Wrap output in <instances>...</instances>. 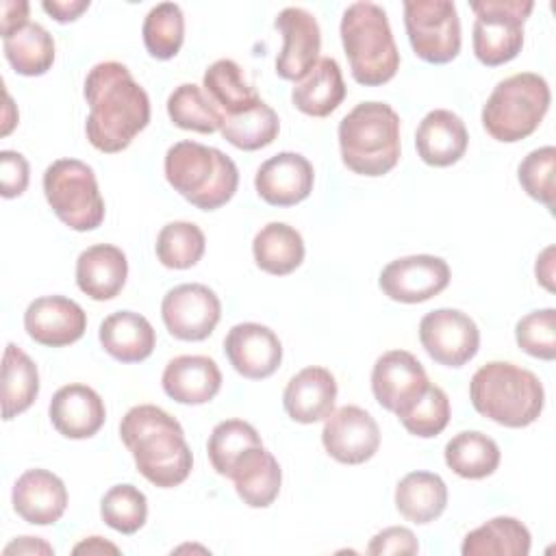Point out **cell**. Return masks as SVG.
I'll return each instance as SVG.
<instances>
[{
    "label": "cell",
    "mask_w": 556,
    "mask_h": 556,
    "mask_svg": "<svg viewBox=\"0 0 556 556\" xmlns=\"http://www.w3.org/2000/svg\"><path fill=\"white\" fill-rule=\"evenodd\" d=\"M469 400L482 417L506 428H526L543 413L545 391L530 369L491 361L471 376Z\"/></svg>",
    "instance_id": "3"
},
{
    "label": "cell",
    "mask_w": 556,
    "mask_h": 556,
    "mask_svg": "<svg viewBox=\"0 0 556 556\" xmlns=\"http://www.w3.org/2000/svg\"><path fill=\"white\" fill-rule=\"evenodd\" d=\"M143 46L159 61L174 59L185 41V15L178 4L161 2L152 7L143 20Z\"/></svg>",
    "instance_id": "39"
},
{
    "label": "cell",
    "mask_w": 556,
    "mask_h": 556,
    "mask_svg": "<svg viewBox=\"0 0 556 556\" xmlns=\"http://www.w3.org/2000/svg\"><path fill=\"white\" fill-rule=\"evenodd\" d=\"M167 115L182 130L195 132H215L222 128V111L213 104V100L202 91V87L193 83L178 85L167 98Z\"/></svg>",
    "instance_id": "37"
},
{
    "label": "cell",
    "mask_w": 556,
    "mask_h": 556,
    "mask_svg": "<svg viewBox=\"0 0 556 556\" xmlns=\"http://www.w3.org/2000/svg\"><path fill=\"white\" fill-rule=\"evenodd\" d=\"M321 443L337 463L361 465L378 452L380 428L365 408L345 404L324 419Z\"/></svg>",
    "instance_id": "14"
},
{
    "label": "cell",
    "mask_w": 556,
    "mask_h": 556,
    "mask_svg": "<svg viewBox=\"0 0 556 556\" xmlns=\"http://www.w3.org/2000/svg\"><path fill=\"white\" fill-rule=\"evenodd\" d=\"M48 415L54 430L65 439H89L104 426L106 408L98 391L74 382L52 395Z\"/></svg>",
    "instance_id": "21"
},
{
    "label": "cell",
    "mask_w": 556,
    "mask_h": 556,
    "mask_svg": "<svg viewBox=\"0 0 556 556\" xmlns=\"http://www.w3.org/2000/svg\"><path fill=\"white\" fill-rule=\"evenodd\" d=\"M74 554H104V552H111V554H119V547L117 545H113V543H109V541H104L102 536H89V539H85V541H80L78 545H74V549H72Z\"/></svg>",
    "instance_id": "51"
},
{
    "label": "cell",
    "mask_w": 556,
    "mask_h": 556,
    "mask_svg": "<svg viewBox=\"0 0 556 556\" xmlns=\"http://www.w3.org/2000/svg\"><path fill=\"white\" fill-rule=\"evenodd\" d=\"M343 165L361 176H384L400 161V115L387 102H361L339 122Z\"/></svg>",
    "instance_id": "4"
},
{
    "label": "cell",
    "mask_w": 556,
    "mask_h": 556,
    "mask_svg": "<svg viewBox=\"0 0 556 556\" xmlns=\"http://www.w3.org/2000/svg\"><path fill=\"white\" fill-rule=\"evenodd\" d=\"M469 135L465 122L447 111L434 109L424 115L415 132V148L419 159L432 167H450L467 152Z\"/></svg>",
    "instance_id": "23"
},
{
    "label": "cell",
    "mask_w": 556,
    "mask_h": 556,
    "mask_svg": "<svg viewBox=\"0 0 556 556\" xmlns=\"http://www.w3.org/2000/svg\"><path fill=\"white\" fill-rule=\"evenodd\" d=\"M337 380L326 367H304L285 387L282 406L298 424H315L334 410Z\"/></svg>",
    "instance_id": "24"
},
{
    "label": "cell",
    "mask_w": 556,
    "mask_h": 556,
    "mask_svg": "<svg viewBox=\"0 0 556 556\" xmlns=\"http://www.w3.org/2000/svg\"><path fill=\"white\" fill-rule=\"evenodd\" d=\"M256 445H263V441L252 424L243 419H226L219 421L208 434L206 452L213 469L219 476L228 478L239 458Z\"/></svg>",
    "instance_id": "38"
},
{
    "label": "cell",
    "mask_w": 556,
    "mask_h": 556,
    "mask_svg": "<svg viewBox=\"0 0 556 556\" xmlns=\"http://www.w3.org/2000/svg\"><path fill=\"white\" fill-rule=\"evenodd\" d=\"M30 167L24 154L15 150L0 152V193L2 198H17L26 191Z\"/></svg>",
    "instance_id": "45"
},
{
    "label": "cell",
    "mask_w": 556,
    "mask_h": 556,
    "mask_svg": "<svg viewBox=\"0 0 556 556\" xmlns=\"http://www.w3.org/2000/svg\"><path fill=\"white\" fill-rule=\"evenodd\" d=\"M428 384L430 380L424 365L406 350H389L374 363L371 391L384 410L400 415L428 389Z\"/></svg>",
    "instance_id": "15"
},
{
    "label": "cell",
    "mask_w": 556,
    "mask_h": 556,
    "mask_svg": "<svg viewBox=\"0 0 556 556\" xmlns=\"http://www.w3.org/2000/svg\"><path fill=\"white\" fill-rule=\"evenodd\" d=\"M282 50L276 56V74L282 80H302L319 61L321 33L315 15L302 7H287L276 15Z\"/></svg>",
    "instance_id": "16"
},
{
    "label": "cell",
    "mask_w": 556,
    "mask_h": 556,
    "mask_svg": "<svg viewBox=\"0 0 556 556\" xmlns=\"http://www.w3.org/2000/svg\"><path fill=\"white\" fill-rule=\"evenodd\" d=\"M30 4L24 0H4L2 2V37L15 33L28 24Z\"/></svg>",
    "instance_id": "48"
},
{
    "label": "cell",
    "mask_w": 556,
    "mask_h": 556,
    "mask_svg": "<svg viewBox=\"0 0 556 556\" xmlns=\"http://www.w3.org/2000/svg\"><path fill=\"white\" fill-rule=\"evenodd\" d=\"M341 43L352 78L365 87L389 83L400 67V52L387 11L376 2H354L341 17Z\"/></svg>",
    "instance_id": "6"
},
{
    "label": "cell",
    "mask_w": 556,
    "mask_h": 556,
    "mask_svg": "<svg viewBox=\"0 0 556 556\" xmlns=\"http://www.w3.org/2000/svg\"><path fill=\"white\" fill-rule=\"evenodd\" d=\"M122 443L132 454L137 471L161 489L182 484L193 467L182 426L154 404L132 406L119 424Z\"/></svg>",
    "instance_id": "2"
},
{
    "label": "cell",
    "mask_w": 556,
    "mask_h": 556,
    "mask_svg": "<svg viewBox=\"0 0 556 556\" xmlns=\"http://www.w3.org/2000/svg\"><path fill=\"white\" fill-rule=\"evenodd\" d=\"M224 354L239 376L263 380L280 367L282 343L271 328L256 321H243L228 330Z\"/></svg>",
    "instance_id": "17"
},
{
    "label": "cell",
    "mask_w": 556,
    "mask_h": 556,
    "mask_svg": "<svg viewBox=\"0 0 556 556\" xmlns=\"http://www.w3.org/2000/svg\"><path fill=\"white\" fill-rule=\"evenodd\" d=\"M39 395L35 361L15 343H7L2 358V417L9 421L33 406Z\"/></svg>",
    "instance_id": "32"
},
{
    "label": "cell",
    "mask_w": 556,
    "mask_h": 556,
    "mask_svg": "<svg viewBox=\"0 0 556 556\" xmlns=\"http://www.w3.org/2000/svg\"><path fill=\"white\" fill-rule=\"evenodd\" d=\"M252 254L258 269L271 276H287L304 261V239L293 226L269 222L254 235Z\"/></svg>",
    "instance_id": "30"
},
{
    "label": "cell",
    "mask_w": 556,
    "mask_h": 556,
    "mask_svg": "<svg viewBox=\"0 0 556 556\" xmlns=\"http://www.w3.org/2000/svg\"><path fill=\"white\" fill-rule=\"evenodd\" d=\"M404 26L413 52L432 65L450 63L460 52V20L450 0H406Z\"/></svg>",
    "instance_id": "10"
},
{
    "label": "cell",
    "mask_w": 556,
    "mask_h": 556,
    "mask_svg": "<svg viewBox=\"0 0 556 556\" xmlns=\"http://www.w3.org/2000/svg\"><path fill=\"white\" fill-rule=\"evenodd\" d=\"M161 317L174 339L204 341L219 324L222 302L206 285L185 282L163 295Z\"/></svg>",
    "instance_id": "11"
},
{
    "label": "cell",
    "mask_w": 556,
    "mask_h": 556,
    "mask_svg": "<svg viewBox=\"0 0 556 556\" xmlns=\"http://www.w3.org/2000/svg\"><path fill=\"white\" fill-rule=\"evenodd\" d=\"M43 193L52 213L72 230H96L104 222V200L93 169L78 159H56L43 172Z\"/></svg>",
    "instance_id": "8"
},
{
    "label": "cell",
    "mask_w": 556,
    "mask_h": 556,
    "mask_svg": "<svg viewBox=\"0 0 556 556\" xmlns=\"http://www.w3.org/2000/svg\"><path fill=\"white\" fill-rule=\"evenodd\" d=\"M445 465L460 478L482 480L500 467L497 443L478 430H463L454 434L443 450Z\"/></svg>",
    "instance_id": "33"
},
{
    "label": "cell",
    "mask_w": 556,
    "mask_h": 556,
    "mask_svg": "<svg viewBox=\"0 0 556 556\" xmlns=\"http://www.w3.org/2000/svg\"><path fill=\"white\" fill-rule=\"evenodd\" d=\"M219 132L230 146L245 152H254L274 143V139L280 132V119L276 111L261 100L243 113L224 115Z\"/></svg>",
    "instance_id": "36"
},
{
    "label": "cell",
    "mask_w": 556,
    "mask_h": 556,
    "mask_svg": "<svg viewBox=\"0 0 556 556\" xmlns=\"http://www.w3.org/2000/svg\"><path fill=\"white\" fill-rule=\"evenodd\" d=\"M202 87L222 115H237L261 102L258 93L245 83L241 67L232 59H217L208 65Z\"/></svg>",
    "instance_id": "35"
},
{
    "label": "cell",
    "mask_w": 556,
    "mask_h": 556,
    "mask_svg": "<svg viewBox=\"0 0 556 556\" xmlns=\"http://www.w3.org/2000/svg\"><path fill=\"white\" fill-rule=\"evenodd\" d=\"M345 98V83L334 59H319L311 72L295 83L291 102L298 111L311 117H328Z\"/></svg>",
    "instance_id": "28"
},
{
    "label": "cell",
    "mask_w": 556,
    "mask_h": 556,
    "mask_svg": "<svg viewBox=\"0 0 556 556\" xmlns=\"http://www.w3.org/2000/svg\"><path fill=\"white\" fill-rule=\"evenodd\" d=\"M161 384L174 402L200 406L219 393L222 371L211 356L182 354L165 365Z\"/></svg>",
    "instance_id": "22"
},
{
    "label": "cell",
    "mask_w": 556,
    "mask_h": 556,
    "mask_svg": "<svg viewBox=\"0 0 556 556\" xmlns=\"http://www.w3.org/2000/svg\"><path fill=\"white\" fill-rule=\"evenodd\" d=\"M419 552V543L413 534V530L404 528V526H391L380 530L378 534L371 536L369 545H367V554L369 556H387V554H417Z\"/></svg>",
    "instance_id": "46"
},
{
    "label": "cell",
    "mask_w": 556,
    "mask_h": 556,
    "mask_svg": "<svg viewBox=\"0 0 556 556\" xmlns=\"http://www.w3.org/2000/svg\"><path fill=\"white\" fill-rule=\"evenodd\" d=\"M206 248L200 226L193 222H169L156 235V258L167 269L193 267Z\"/></svg>",
    "instance_id": "40"
},
{
    "label": "cell",
    "mask_w": 556,
    "mask_h": 556,
    "mask_svg": "<svg viewBox=\"0 0 556 556\" xmlns=\"http://www.w3.org/2000/svg\"><path fill=\"white\" fill-rule=\"evenodd\" d=\"M378 285L393 302L419 304L450 285V265L432 254L402 256L382 267Z\"/></svg>",
    "instance_id": "13"
},
{
    "label": "cell",
    "mask_w": 556,
    "mask_h": 556,
    "mask_svg": "<svg viewBox=\"0 0 556 556\" xmlns=\"http://www.w3.org/2000/svg\"><path fill=\"white\" fill-rule=\"evenodd\" d=\"M476 13L471 46L476 59L486 67L513 61L523 48V22L530 17V0H476L469 2Z\"/></svg>",
    "instance_id": "9"
},
{
    "label": "cell",
    "mask_w": 556,
    "mask_h": 556,
    "mask_svg": "<svg viewBox=\"0 0 556 556\" xmlns=\"http://www.w3.org/2000/svg\"><path fill=\"white\" fill-rule=\"evenodd\" d=\"M11 502L26 523L52 526L67 508V489L56 473L35 467L15 480Z\"/></svg>",
    "instance_id": "20"
},
{
    "label": "cell",
    "mask_w": 556,
    "mask_h": 556,
    "mask_svg": "<svg viewBox=\"0 0 556 556\" xmlns=\"http://www.w3.org/2000/svg\"><path fill=\"white\" fill-rule=\"evenodd\" d=\"M2 50L9 65L22 76H41L54 63V39L37 22L2 37Z\"/></svg>",
    "instance_id": "34"
},
{
    "label": "cell",
    "mask_w": 556,
    "mask_h": 556,
    "mask_svg": "<svg viewBox=\"0 0 556 556\" xmlns=\"http://www.w3.org/2000/svg\"><path fill=\"white\" fill-rule=\"evenodd\" d=\"M419 341L434 363L463 367L478 354L480 330L467 313L458 308H437L421 317Z\"/></svg>",
    "instance_id": "12"
},
{
    "label": "cell",
    "mask_w": 556,
    "mask_h": 556,
    "mask_svg": "<svg viewBox=\"0 0 556 556\" xmlns=\"http://www.w3.org/2000/svg\"><path fill=\"white\" fill-rule=\"evenodd\" d=\"M517 345L541 361L556 358V311L552 306L523 315L515 326Z\"/></svg>",
    "instance_id": "44"
},
{
    "label": "cell",
    "mask_w": 556,
    "mask_h": 556,
    "mask_svg": "<svg viewBox=\"0 0 556 556\" xmlns=\"http://www.w3.org/2000/svg\"><path fill=\"white\" fill-rule=\"evenodd\" d=\"M228 478L235 482L237 495L250 508H267L274 504L282 484L280 465L274 454L265 450V445L248 450L232 467Z\"/></svg>",
    "instance_id": "27"
},
{
    "label": "cell",
    "mask_w": 556,
    "mask_h": 556,
    "mask_svg": "<svg viewBox=\"0 0 556 556\" xmlns=\"http://www.w3.org/2000/svg\"><path fill=\"white\" fill-rule=\"evenodd\" d=\"M397 419L415 437L432 439L441 434L450 421L447 393L430 382L428 389L406 410L397 415Z\"/></svg>",
    "instance_id": "42"
},
{
    "label": "cell",
    "mask_w": 556,
    "mask_h": 556,
    "mask_svg": "<svg viewBox=\"0 0 556 556\" xmlns=\"http://www.w3.org/2000/svg\"><path fill=\"white\" fill-rule=\"evenodd\" d=\"M89 143L106 154L122 152L150 122V98L119 61L96 63L85 78Z\"/></svg>",
    "instance_id": "1"
},
{
    "label": "cell",
    "mask_w": 556,
    "mask_h": 556,
    "mask_svg": "<svg viewBox=\"0 0 556 556\" xmlns=\"http://www.w3.org/2000/svg\"><path fill=\"white\" fill-rule=\"evenodd\" d=\"M100 515L115 532L135 534L148 519V500L143 491L132 484H115L104 493Z\"/></svg>",
    "instance_id": "41"
},
{
    "label": "cell",
    "mask_w": 556,
    "mask_h": 556,
    "mask_svg": "<svg viewBox=\"0 0 556 556\" xmlns=\"http://www.w3.org/2000/svg\"><path fill=\"white\" fill-rule=\"evenodd\" d=\"M165 178L200 211H215L230 202L239 187L235 161L217 148L198 141H178L165 152Z\"/></svg>",
    "instance_id": "5"
},
{
    "label": "cell",
    "mask_w": 556,
    "mask_h": 556,
    "mask_svg": "<svg viewBox=\"0 0 556 556\" xmlns=\"http://www.w3.org/2000/svg\"><path fill=\"white\" fill-rule=\"evenodd\" d=\"M4 554H54V549L39 536H20L4 547Z\"/></svg>",
    "instance_id": "49"
},
{
    "label": "cell",
    "mask_w": 556,
    "mask_h": 556,
    "mask_svg": "<svg viewBox=\"0 0 556 556\" xmlns=\"http://www.w3.org/2000/svg\"><path fill=\"white\" fill-rule=\"evenodd\" d=\"M447 506V486L439 473L410 471L395 486V508L413 523H430Z\"/></svg>",
    "instance_id": "29"
},
{
    "label": "cell",
    "mask_w": 556,
    "mask_h": 556,
    "mask_svg": "<svg viewBox=\"0 0 556 556\" xmlns=\"http://www.w3.org/2000/svg\"><path fill=\"white\" fill-rule=\"evenodd\" d=\"M24 328L35 343L63 348L85 334L87 315L78 302L65 295H41L26 306Z\"/></svg>",
    "instance_id": "18"
},
{
    "label": "cell",
    "mask_w": 556,
    "mask_h": 556,
    "mask_svg": "<svg viewBox=\"0 0 556 556\" xmlns=\"http://www.w3.org/2000/svg\"><path fill=\"white\" fill-rule=\"evenodd\" d=\"M128 278L126 254L111 243H96L83 250L76 258V285L78 289L96 300H113L119 295Z\"/></svg>",
    "instance_id": "25"
},
{
    "label": "cell",
    "mask_w": 556,
    "mask_h": 556,
    "mask_svg": "<svg viewBox=\"0 0 556 556\" xmlns=\"http://www.w3.org/2000/svg\"><path fill=\"white\" fill-rule=\"evenodd\" d=\"M554 172H556V148L543 146L523 156L519 163L517 176L523 191L532 198L545 204L549 211H554Z\"/></svg>",
    "instance_id": "43"
},
{
    "label": "cell",
    "mask_w": 556,
    "mask_h": 556,
    "mask_svg": "<svg viewBox=\"0 0 556 556\" xmlns=\"http://www.w3.org/2000/svg\"><path fill=\"white\" fill-rule=\"evenodd\" d=\"M552 102L549 85L534 72H519L500 80L482 106L484 130L502 143L530 137Z\"/></svg>",
    "instance_id": "7"
},
{
    "label": "cell",
    "mask_w": 556,
    "mask_h": 556,
    "mask_svg": "<svg viewBox=\"0 0 556 556\" xmlns=\"http://www.w3.org/2000/svg\"><path fill=\"white\" fill-rule=\"evenodd\" d=\"M98 337L104 352L119 363H141L156 345L152 324L135 311H117L104 317Z\"/></svg>",
    "instance_id": "26"
},
{
    "label": "cell",
    "mask_w": 556,
    "mask_h": 556,
    "mask_svg": "<svg viewBox=\"0 0 556 556\" xmlns=\"http://www.w3.org/2000/svg\"><path fill=\"white\" fill-rule=\"evenodd\" d=\"M530 530L515 517H493L467 532L460 545L463 556H528Z\"/></svg>",
    "instance_id": "31"
},
{
    "label": "cell",
    "mask_w": 556,
    "mask_h": 556,
    "mask_svg": "<svg viewBox=\"0 0 556 556\" xmlns=\"http://www.w3.org/2000/svg\"><path fill=\"white\" fill-rule=\"evenodd\" d=\"M315 172L306 156L298 152H278L267 159L254 176L261 200L271 206H293L313 191Z\"/></svg>",
    "instance_id": "19"
},
{
    "label": "cell",
    "mask_w": 556,
    "mask_h": 556,
    "mask_svg": "<svg viewBox=\"0 0 556 556\" xmlns=\"http://www.w3.org/2000/svg\"><path fill=\"white\" fill-rule=\"evenodd\" d=\"M554 245H549V248H545L541 254H539V258H536V267H534V271H536V280L547 289V291H554V282H552V278H554Z\"/></svg>",
    "instance_id": "50"
},
{
    "label": "cell",
    "mask_w": 556,
    "mask_h": 556,
    "mask_svg": "<svg viewBox=\"0 0 556 556\" xmlns=\"http://www.w3.org/2000/svg\"><path fill=\"white\" fill-rule=\"evenodd\" d=\"M43 11L59 24H67L80 17L89 9V0H43Z\"/></svg>",
    "instance_id": "47"
}]
</instances>
